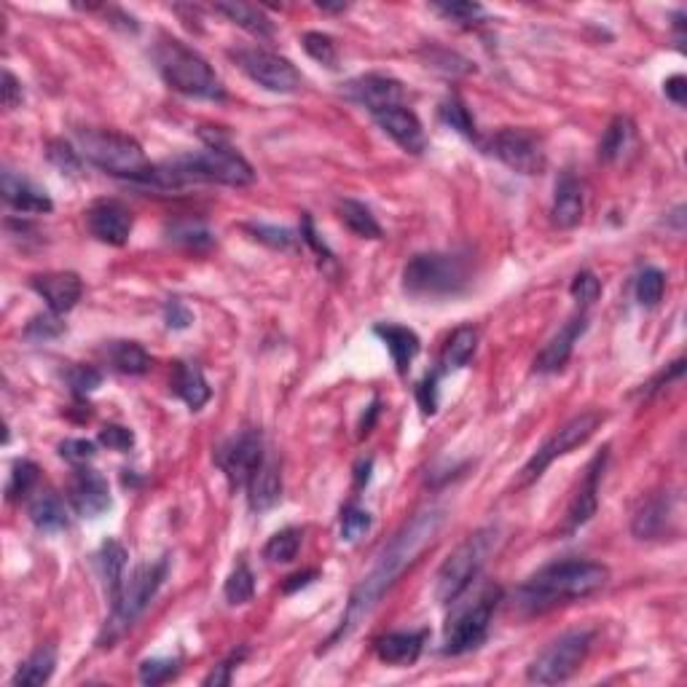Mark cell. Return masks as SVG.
Here are the masks:
<instances>
[{
	"instance_id": "obj_1",
	"label": "cell",
	"mask_w": 687,
	"mask_h": 687,
	"mask_svg": "<svg viewBox=\"0 0 687 687\" xmlns=\"http://www.w3.org/2000/svg\"><path fill=\"white\" fill-rule=\"evenodd\" d=\"M443 521H446V510L427 508L422 510V513H416V516L400 529L398 535L392 537L390 545H387L382 551V556L376 559L374 569H371V572L360 580V586L352 591L347 610L341 615L339 628L328 637L323 650L336 647V642L347 639L349 634L363 623V618L371 615V610L382 602L384 594L398 583V577L414 564L416 556L425 551L427 545L438 537Z\"/></svg>"
},
{
	"instance_id": "obj_2",
	"label": "cell",
	"mask_w": 687,
	"mask_h": 687,
	"mask_svg": "<svg viewBox=\"0 0 687 687\" xmlns=\"http://www.w3.org/2000/svg\"><path fill=\"white\" fill-rule=\"evenodd\" d=\"M607 580H610V569L599 561H553L518 588V607L529 615H535V612L540 615V612L559 607V604L586 599V596L602 591Z\"/></svg>"
},
{
	"instance_id": "obj_3",
	"label": "cell",
	"mask_w": 687,
	"mask_h": 687,
	"mask_svg": "<svg viewBox=\"0 0 687 687\" xmlns=\"http://www.w3.org/2000/svg\"><path fill=\"white\" fill-rule=\"evenodd\" d=\"M153 60H156V68H159L164 81L175 92L196 97V100H223L226 97L221 78L215 76L210 62L178 38L159 35V41L153 46Z\"/></svg>"
},
{
	"instance_id": "obj_4",
	"label": "cell",
	"mask_w": 687,
	"mask_h": 687,
	"mask_svg": "<svg viewBox=\"0 0 687 687\" xmlns=\"http://www.w3.org/2000/svg\"><path fill=\"white\" fill-rule=\"evenodd\" d=\"M78 153L97 170L113 178H124L135 186H143L151 175L153 164L145 159L143 145L135 137L111 132V129H78Z\"/></svg>"
},
{
	"instance_id": "obj_5",
	"label": "cell",
	"mask_w": 687,
	"mask_h": 687,
	"mask_svg": "<svg viewBox=\"0 0 687 687\" xmlns=\"http://www.w3.org/2000/svg\"><path fill=\"white\" fill-rule=\"evenodd\" d=\"M470 280V261L457 253H419L403 269V290L414 298H454Z\"/></svg>"
},
{
	"instance_id": "obj_6",
	"label": "cell",
	"mask_w": 687,
	"mask_h": 687,
	"mask_svg": "<svg viewBox=\"0 0 687 687\" xmlns=\"http://www.w3.org/2000/svg\"><path fill=\"white\" fill-rule=\"evenodd\" d=\"M167 572H170V561L167 556L159 561H151V564H140V567L132 572L129 577H124V586L113 599V615L111 620L105 623V631H102L100 642L105 645V639L113 642L119 639L127 628H132L137 623V618L148 610V604L153 602V596L159 594V588L164 586L167 580Z\"/></svg>"
},
{
	"instance_id": "obj_7",
	"label": "cell",
	"mask_w": 687,
	"mask_h": 687,
	"mask_svg": "<svg viewBox=\"0 0 687 687\" xmlns=\"http://www.w3.org/2000/svg\"><path fill=\"white\" fill-rule=\"evenodd\" d=\"M497 548V529H481L459 545L449 559L443 561L441 572L435 577V596L438 602L454 604L459 596L465 594L473 583L481 567Z\"/></svg>"
},
{
	"instance_id": "obj_8",
	"label": "cell",
	"mask_w": 687,
	"mask_h": 687,
	"mask_svg": "<svg viewBox=\"0 0 687 687\" xmlns=\"http://www.w3.org/2000/svg\"><path fill=\"white\" fill-rule=\"evenodd\" d=\"M591 642H594V631H588V628H575V631L561 634L559 639H553L551 645L537 653L535 661L529 663L526 679L535 685L567 682L569 677H575V671L588 658Z\"/></svg>"
},
{
	"instance_id": "obj_9",
	"label": "cell",
	"mask_w": 687,
	"mask_h": 687,
	"mask_svg": "<svg viewBox=\"0 0 687 687\" xmlns=\"http://www.w3.org/2000/svg\"><path fill=\"white\" fill-rule=\"evenodd\" d=\"M500 588H486L478 594L473 604H467L457 612V618L446 626V639H443V655H465L473 653L484 645L489 637L494 610L500 604Z\"/></svg>"
},
{
	"instance_id": "obj_10",
	"label": "cell",
	"mask_w": 687,
	"mask_h": 687,
	"mask_svg": "<svg viewBox=\"0 0 687 687\" xmlns=\"http://www.w3.org/2000/svg\"><path fill=\"white\" fill-rule=\"evenodd\" d=\"M602 422L604 414H599V411H583V414H577L575 419H569L567 425H561L559 430L532 454V459L526 462L524 470H521V478H518V486H526L532 484V481H537L553 459L564 457V454H569V451L577 449V446H583V443L599 430Z\"/></svg>"
},
{
	"instance_id": "obj_11",
	"label": "cell",
	"mask_w": 687,
	"mask_h": 687,
	"mask_svg": "<svg viewBox=\"0 0 687 687\" xmlns=\"http://www.w3.org/2000/svg\"><path fill=\"white\" fill-rule=\"evenodd\" d=\"M229 57L250 81L263 86L266 92L293 94L304 86V76L298 73L296 65L269 49H237Z\"/></svg>"
},
{
	"instance_id": "obj_12",
	"label": "cell",
	"mask_w": 687,
	"mask_h": 687,
	"mask_svg": "<svg viewBox=\"0 0 687 687\" xmlns=\"http://www.w3.org/2000/svg\"><path fill=\"white\" fill-rule=\"evenodd\" d=\"M489 151L518 175H540L545 170V145L529 129H500L489 140Z\"/></svg>"
},
{
	"instance_id": "obj_13",
	"label": "cell",
	"mask_w": 687,
	"mask_h": 687,
	"mask_svg": "<svg viewBox=\"0 0 687 687\" xmlns=\"http://www.w3.org/2000/svg\"><path fill=\"white\" fill-rule=\"evenodd\" d=\"M263 459H266L263 438L255 430H245V433L234 435V438L223 443L221 449L215 451V465L226 473V478H229V484L234 489H242V486L247 489L255 470L263 465Z\"/></svg>"
},
{
	"instance_id": "obj_14",
	"label": "cell",
	"mask_w": 687,
	"mask_h": 687,
	"mask_svg": "<svg viewBox=\"0 0 687 687\" xmlns=\"http://www.w3.org/2000/svg\"><path fill=\"white\" fill-rule=\"evenodd\" d=\"M86 229L105 245L121 247L127 245L129 234L135 229V215L119 199H97L86 210Z\"/></svg>"
},
{
	"instance_id": "obj_15",
	"label": "cell",
	"mask_w": 687,
	"mask_h": 687,
	"mask_svg": "<svg viewBox=\"0 0 687 687\" xmlns=\"http://www.w3.org/2000/svg\"><path fill=\"white\" fill-rule=\"evenodd\" d=\"M68 500L78 516L97 518L111 508V489L97 470L78 465L68 481Z\"/></svg>"
},
{
	"instance_id": "obj_16",
	"label": "cell",
	"mask_w": 687,
	"mask_h": 687,
	"mask_svg": "<svg viewBox=\"0 0 687 687\" xmlns=\"http://www.w3.org/2000/svg\"><path fill=\"white\" fill-rule=\"evenodd\" d=\"M347 97L355 100L357 105H363L371 111V116L395 105H403L406 100V89L400 81L390 76H379V73H368L347 84Z\"/></svg>"
},
{
	"instance_id": "obj_17",
	"label": "cell",
	"mask_w": 687,
	"mask_h": 687,
	"mask_svg": "<svg viewBox=\"0 0 687 687\" xmlns=\"http://www.w3.org/2000/svg\"><path fill=\"white\" fill-rule=\"evenodd\" d=\"M604 465H607V449L602 454H596L594 462L588 465L586 478L580 481V489L575 492L572 502H569L567 518H564V532H577L580 526H586L591 518L596 516L599 508V481H602Z\"/></svg>"
},
{
	"instance_id": "obj_18",
	"label": "cell",
	"mask_w": 687,
	"mask_h": 687,
	"mask_svg": "<svg viewBox=\"0 0 687 687\" xmlns=\"http://www.w3.org/2000/svg\"><path fill=\"white\" fill-rule=\"evenodd\" d=\"M376 124L382 127L384 135H390L395 143L403 148L406 153H419L427 151V135L422 121L416 119V113L406 105H395V108H387V111L374 113Z\"/></svg>"
},
{
	"instance_id": "obj_19",
	"label": "cell",
	"mask_w": 687,
	"mask_h": 687,
	"mask_svg": "<svg viewBox=\"0 0 687 687\" xmlns=\"http://www.w3.org/2000/svg\"><path fill=\"white\" fill-rule=\"evenodd\" d=\"M33 290L46 301L54 314L70 312L73 306L81 301V293H84V282L76 272H46L35 274L30 280Z\"/></svg>"
},
{
	"instance_id": "obj_20",
	"label": "cell",
	"mask_w": 687,
	"mask_h": 687,
	"mask_svg": "<svg viewBox=\"0 0 687 687\" xmlns=\"http://www.w3.org/2000/svg\"><path fill=\"white\" fill-rule=\"evenodd\" d=\"M588 328V317L586 312L575 314L572 320H569L564 328H561L556 336H553L548 344L543 347V352L537 355L535 360V371L537 374H556V371H561L564 365H567V360L572 357V349H575L577 339L583 336V331Z\"/></svg>"
},
{
	"instance_id": "obj_21",
	"label": "cell",
	"mask_w": 687,
	"mask_h": 687,
	"mask_svg": "<svg viewBox=\"0 0 687 687\" xmlns=\"http://www.w3.org/2000/svg\"><path fill=\"white\" fill-rule=\"evenodd\" d=\"M0 188H3V199H6V204H9L11 210H17V213L43 215L51 213V207H54L49 194H46L43 188H38L33 180L22 178L17 172H3Z\"/></svg>"
},
{
	"instance_id": "obj_22",
	"label": "cell",
	"mask_w": 687,
	"mask_h": 687,
	"mask_svg": "<svg viewBox=\"0 0 687 687\" xmlns=\"http://www.w3.org/2000/svg\"><path fill=\"white\" fill-rule=\"evenodd\" d=\"M583 210H586V194H583V183L564 172L556 183V194H553L551 221L559 229H575L583 221Z\"/></svg>"
},
{
	"instance_id": "obj_23",
	"label": "cell",
	"mask_w": 687,
	"mask_h": 687,
	"mask_svg": "<svg viewBox=\"0 0 687 687\" xmlns=\"http://www.w3.org/2000/svg\"><path fill=\"white\" fill-rule=\"evenodd\" d=\"M425 639L427 631H395L376 642V655L390 666H408L422 655Z\"/></svg>"
},
{
	"instance_id": "obj_24",
	"label": "cell",
	"mask_w": 687,
	"mask_h": 687,
	"mask_svg": "<svg viewBox=\"0 0 687 687\" xmlns=\"http://www.w3.org/2000/svg\"><path fill=\"white\" fill-rule=\"evenodd\" d=\"M247 492H250V508L253 510H269L274 508L282 497V473L277 459L266 457L263 465L255 470V475L247 484Z\"/></svg>"
},
{
	"instance_id": "obj_25",
	"label": "cell",
	"mask_w": 687,
	"mask_h": 687,
	"mask_svg": "<svg viewBox=\"0 0 687 687\" xmlns=\"http://www.w3.org/2000/svg\"><path fill=\"white\" fill-rule=\"evenodd\" d=\"M674 505H671V494H655L637 510V516L631 521V532L639 540H655L666 532Z\"/></svg>"
},
{
	"instance_id": "obj_26",
	"label": "cell",
	"mask_w": 687,
	"mask_h": 687,
	"mask_svg": "<svg viewBox=\"0 0 687 687\" xmlns=\"http://www.w3.org/2000/svg\"><path fill=\"white\" fill-rule=\"evenodd\" d=\"M172 392H175L191 411H199V408L210 400V395H213L210 384L204 379L202 368H196V365L191 363H175V371H172Z\"/></svg>"
},
{
	"instance_id": "obj_27",
	"label": "cell",
	"mask_w": 687,
	"mask_h": 687,
	"mask_svg": "<svg viewBox=\"0 0 687 687\" xmlns=\"http://www.w3.org/2000/svg\"><path fill=\"white\" fill-rule=\"evenodd\" d=\"M374 333L387 344L392 355V363L398 368V374H406L408 365L414 363V357L419 355L422 349V341L411 328H403V325H376Z\"/></svg>"
},
{
	"instance_id": "obj_28",
	"label": "cell",
	"mask_w": 687,
	"mask_h": 687,
	"mask_svg": "<svg viewBox=\"0 0 687 687\" xmlns=\"http://www.w3.org/2000/svg\"><path fill=\"white\" fill-rule=\"evenodd\" d=\"M27 516L41 532H62L68 529V510L65 502L60 500V494H54L51 489H43L27 502Z\"/></svg>"
},
{
	"instance_id": "obj_29",
	"label": "cell",
	"mask_w": 687,
	"mask_h": 687,
	"mask_svg": "<svg viewBox=\"0 0 687 687\" xmlns=\"http://www.w3.org/2000/svg\"><path fill=\"white\" fill-rule=\"evenodd\" d=\"M475 349H478V331H475L473 325H459L457 331L449 336V341L443 344L441 360H438V371L435 374L443 376L467 365L473 360Z\"/></svg>"
},
{
	"instance_id": "obj_30",
	"label": "cell",
	"mask_w": 687,
	"mask_h": 687,
	"mask_svg": "<svg viewBox=\"0 0 687 687\" xmlns=\"http://www.w3.org/2000/svg\"><path fill=\"white\" fill-rule=\"evenodd\" d=\"M215 11L223 14V17L239 25L242 30H247L255 38H272L274 35V25L272 19L266 17L258 6H250V3H215Z\"/></svg>"
},
{
	"instance_id": "obj_31",
	"label": "cell",
	"mask_w": 687,
	"mask_h": 687,
	"mask_svg": "<svg viewBox=\"0 0 687 687\" xmlns=\"http://www.w3.org/2000/svg\"><path fill=\"white\" fill-rule=\"evenodd\" d=\"M97 564H100V575L108 586V594L111 599H116V594L124 586V572H127V551L119 540H105L97 553Z\"/></svg>"
},
{
	"instance_id": "obj_32",
	"label": "cell",
	"mask_w": 687,
	"mask_h": 687,
	"mask_svg": "<svg viewBox=\"0 0 687 687\" xmlns=\"http://www.w3.org/2000/svg\"><path fill=\"white\" fill-rule=\"evenodd\" d=\"M54 666H57V653L54 647H41L35 650L30 658H27L22 666L17 669V674L11 677V685L14 687H38L46 685L54 674Z\"/></svg>"
},
{
	"instance_id": "obj_33",
	"label": "cell",
	"mask_w": 687,
	"mask_h": 687,
	"mask_svg": "<svg viewBox=\"0 0 687 687\" xmlns=\"http://www.w3.org/2000/svg\"><path fill=\"white\" fill-rule=\"evenodd\" d=\"M634 137H637L634 121L628 116H615L610 121V127L604 129L602 140H599V159L602 162H618L620 156L631 148Z\"/></svg>"
},
{
	"instance_id": "obj_34",
	"label": "cell",
	"mask_w": 687,
	"mask_h": 687,
	"mask_svg": "<svg viewBox=\"0 0 687 687\" xmlns=\"http://www.w3.org/2000/svg\"><path fill=\"white\" fill-rule=\"evenodd\" d=\"M108 360L119 374L143 376L151 371V355L137 341H113L108 347Z\"/></svg>"
},
{
	"instance_id": "obj_35",
	"label": "cell",
	"mask_w": 687,
	"mask_h": 687,
	"mask_svg": "<svg viewBox=\"0 0 687 687\" xmlns=\"http://www.w3.org/2000/svg\"><path fill=\"white\" fill-rule=\"evenodd\" d=\"M339 218L352 234L363 239H382V226L374 218V213L365 207L363 202L355 199H341L339 202Z\"/></svg>"
},
{
	"instance_id": "obj_36",
	"label": "cell",
	"mask_w": 687,
	"mask_h": 687,
	"mask_svg": "<svg viewBox=\"0 0 687 687\" xmlns=\"http://www.w3.org/2000/svg\"><path fill=\"white\" fill-rule=\"evenodd\" d=\"M301 529L296 526H288V529H280L277 535L269 537V543L263 548V559L272 561V564H288L298 556V548H301Z\"/></svg>"
},
{
	"instance_id": "obj_37",
	"label": "cell",
	"mask_w": 687,
	"mask_h": 687,
	"mask_svg": "<svg viewBox=\"0 0 687 687\" xmlns=\"http://www.w3.org/2000/svg\"><path fill=\"white\" fill-rule=\"evenodd\" d=\"M441 121L446 127H451L454 132H459L467 140H475L478 137V129H475V121L470 116V111L465 108V102L459 97H446L441 102Z\"/></svg>"
},
{
	"instance_id": "obj_38",
	"label": "cell",
	"mask_w": 687,
	"mask_h": 687,
	"mask_svg": "<svg viewBox=\"0 0 687 687\" xmlns=\"http://www.w3.org/2000/svg\"><path fill=\"white\" fill-rule=\"evenodd\" d=\"M223 594H226V602L234 604V607H237V604H247L253 599L255 577L245 561H239L237 567H234V572H231L229 580H226V586H223Z\"/></svg>"
},
{
	"instance_id": "obj_39",
	"label": "cell",
	"mask_w": 687,
	"mask_h": 687,
	"mask_svg": "<svg viewBox=\"0 0 687 687\" xmlns=\"http://www.w3.org/2000/svg\"><path fill=\"white\" fill-rule=\"evenodd\" d=\"M301 41H304V51L314 62H320L325 68L336 70V65H339V51H336V41H333L331 35L312 30V33H304Z\"/></svg>"
},
{
	"instance_id": "obj_40",
	"label": "cell",
	"mask_w": 687,
	"mask_h": 687,
	"mask_svg": "<svg viewBox=\"0 0 687 687\" xmlns=\"http://www.w3.org/2000/svg\"><path fill=\"white\" fill-rule=\"evenodd\" d=\"M663 290H666V274L655 266H647L645 272L637 277V301L647 309L661 304Z\"/></svg>"
},
{
	"instance_id": "obj_41",
	"label": "cell",
	"mask_w": 687,
	"mask_h": 687,
	"mask_svg": "<svg viewBox=\"0 0 687 687\" xmlns=\"http://www.w3.org/2000/svg\"><path fill=\"white\" fill-rule=\"evenodd\" d=\"M35 484H38V465L30 462V459H19L14 470H11L9 486H6V497L9 500H22L27 494L33 492Z\"/></svg>"
},
{
	"instance_id": "obj_42",
	"label": "cell",
	"mask_w": 687,
	"mask_h": 687,
	"mask_svg": "<svg viewBox=\"0 0 687 687\" xmlns=\"http://www.w3.org/2000/svg\"><path fill=\"white\" fill-rule=\"evenodd\" d=\"M170 239L172 242H178V245L191 247V250H207V247H213L215 242L213 231L207 229V226H202V223L191 221L170 226Z\"/></svg>"
},
{
	"instance_id": "obj_43",
	"label": "cell",
	"mask_w": 687,
	"mask_h": 687,
	"mask_svg": "<svg viewBox=\"0 0 687 687\" xmlns=\"http://www.w3.org/2000/svg\"><path fill=\"white\" fill-rule=\"evenodd\" d=\"M180 661L178 658H151L140 663V682L143 685H164L172 677H178Z\"/></svg>"
},
{
	"instance_id": "obj_44",
	"label": "cell",
	"mask_w": 687,
	"mask_h": 687,
	"mask_svg": "<svg viewBox=\"0 0 687 687\" xmlns=\"http://www.w3.org/2000/svg\"><path fill=\"white\" fill-rule=\"evenodd\" d=\"M371 524H374V518H371L368 510L357 508V505H349V508H344V513H341V540L355 543V540H360V537L371 529Z\"/></svg>"
},
{
	"instance_id": "obj_45",
	"label": "cell",
	"mask_w": 687,
	"mask_h": 687,
	"mask_svg": "<svg viewBox=\"0 0 687 687\" xmlns=\"http://www.w3.org/2000/svg\"><path fill=\"white\" fill-rule=\"evenodd\" d=\"M46 153H49V162L60 172H65V175H76V172H81V167H84L81 153H78L70 143H65V140H51L49 151Z\"/></svg>"
},
{
	"instance_id": "obj_46",
	"label": "cell",
	"mask_w": 687,
	"mask_h": 687,
	"mask_svg": "<svg viewBox=\"0 0 687 687\" xmlns=\"http://www.w3.org/2000/svg\"><path fill=\"white\" fill-rule=\"evenodd\" d=\"M245 229L250 231V234H253L258 242L274 247V250H290V247L298 242V237L293 234V231L280 229V226H263V223H250V226H245Z\"/></svg>"
},
{
	"instance_id": "obj_47",
	"label": "cell",
	"mask_w": 687,
	"mask_h": 687,
	"mask_svg": "<svg viewBox=\"0 0 687 687\" xmlns=\"http://www.w3.org/2000/svg\"><path fill=\"white\" fill-rule=\"evenodd\" d=\"M62 333H65V325L60 323V317L54 312L35 314L33 320L25 325V336L33 341H51Z\"/></svg>"
},
{
	"instance_id": "obj_48",
	"label": "cell",
	"mask_w": 687,
	"mask_h": 687,
	"mask_svg": "<svg viewBox=\"0 0 687 687\" xmlns=\"http://www.w3.org/2000/svg\"><path fill=\"white\" fill-rule=\"evenodd\" d=\"M433 11L457 25H473L475 19L484 17V9L478 3H433Z\"/></svg>"
},
{
	"instance_id": "obj_49",
	"label": "cell",
	"mask_w": 687,
	"mask_h": 687,
	"mask_svg": "<svg viewBox=\"0 0 687 687\" xmlns=\"http://www.w3.org/2000/svg\"><path fill=\"white\" fill-rule=\"evenodd\" d=\"M569 293H572V298H575L577 304H594L596 298H599V293H602V282L596 280L594 272H580L572 280V288H569Z\"/></svg>"
},
{
	"instance_id": "obj_50",
	"label": "cell",
	"mask_w": 687,
	"mask_h": 687,
	"mask_svg": "<svg viewBox=\"0 0 687 687\" xmlns=\"http://www.w3.org/2000/svg\"><path fill=\"white\" fill-rule=\"evenodd\" d=\"M94 454H97V449H94L92 441H86V438H70V441L60 443V457L68 459L70 465H86V462H92Z\"/></svg>"
},
{
	"instance_id": "obj_51",
	"label": "cell",
	"mask_w": 687,
	"mask_h": 687,
	"mask_svg": "<svg viewBox=\"0 0 687 687\" xmlns=\"http://www.w3.org/2000/svg\"><path fill=\"white\" fill-rule=\"evenodd\" d=\"M100 443L113 451H129L135 446V433L129 427L108 425L100 430Z\"/></svg>"
},
{
	"instance_id": "obj_52",
	"label": "cell",
	"mask_w": 687,
	"mask_h": 687,
	"mask_svg": "<svg viewBox=\"0 0 687 687\" xmlns=\"http://www.w3.org/2000/svg\"><path fill=\"white\" fill-rule=\"evenodd\" d=\"M70 379V387H73V392L76 395H86V392H92L100 387L102 382V374L97 371V368H86V365H76L73 371L68 374Z\"/></svg>"
},
{
	"instance_id": "obj_53",
	"label": "cell",
	"mask_w": 687,
	"mask_h": 687,
	"mask_svg": "<svg viewBox=\"0 0 687 687\" xmlns=\"http://www.w3.org/2000/svg\"><path fill=\"white\" fill-rule=\"evenodd\" d=\"M245 655H247V647H242L239 653H231L226 661L221 663V666H215L207 677H204V685L207 687H218V685H231V671L237 669L239 663L245 661Z\"/></svg>"
},
{
	"instance_id": "obj_54",
	"label": "cell",
	"mask_w": 687,
	"mask_h": 687,
	"mask_svg": "<svg viewBox=\"0 0 687 687\" xmlns=\"http://www.w3.org/2000/svg\"><path fill=\"white\" fill-rule=\"evenodd\" d=\"M164 320H167V325L175 328V331H186L188 325L194 323V314H191V309H188L183 301L172 298L170 304L164 306Z\"/></svg>"
},
{
	"instance_id": "obj_55",
	"label": "cell",
	"mask_w": 687,
	"mask_h": 687,
	"mask_svg": "<svg viewBox=\"0 0 687 687\" xmlns=\"http://www.w3.org/2000/svg\"><path fill=\"white\" fill-rule=\"evenodd\" d=\"M438 382H441V376L433 371L416 390V398H419V406L425 414H435V408H438Z\"/></svg>"
},
{
	"instance_id": "obj_56",
	"label": "cell",
	"mask_w": 687,
	"mask_h": 687,
	"mask_svg": "<svg viewBox=\"0 0 687 687\" xmlns=\"http://www.w3.org/2000/svg\"><path fill=\"white\" fill-rule=\"evenodd\" d=\"M19 105H22V84H19L11 70H6L3 73V108L14 111Z\"/></svg>"
},
{
	"instance_id": "obj_57",
	"label": "cell",
	"mask_w": 687,
	"mask_h": 687,
	"mask_svg": "<svg viewBox=\"0 0 687 687\" xmlns=\"http://www.w3.org/2000/svg\"><path fill=\"white\" fill-rule=\"evenodd\" d=\"M663 92L674 105H685L687 102V78L685 76H671L666 84H663Z\"/></svg>"
},
{
	"instance_id": "obj_58",
	"label": "cell",
	"mask_w": 687,
	"mask_h": 687,
	"mask_svg": "<svg viewBox=\"0 0 687 687\" xmlns=\"http://www.w3.org/2000/svg\"><path fill=\"white\" fill-rule=\"evenodd\" d=\"M685 374V360H677V363H671L666 371H661V374L655 376L653 382L647 384V390L645 392H655V390H661L663 384H669L671 379H679V376Z\"/></svg>"
},
{
	"instance_id": "obj_59",
	"label": "cell",
	"mask_w": 687,
	"mask_h": 687,
	"mask_svg": "<svg viewBox=\"0 0 687 687\" xmlns=\"http://www.w3.org/2000/svg\"><path fill=\"white\" fill-rule=\"evenodd\" d=\"M317 577V569H306V572H298V575L288 577V583H282V594H293L298 588H306Z\"/></svg>"
},
{
	"instance_id": "obj_60",
	"label": "cell",
	"mask_w": 687,
	"mask_h": 687,
	"mask_svg": "<svg viewBox=\"0 0 687 687\" xmlns=\"http://www.w3.org/2000/svg\"><path fill=\"white\" fill-rule=\"evenodd\" d=\"M323 11H347V3H317Z\"/></svg>"
}]
</instances>
